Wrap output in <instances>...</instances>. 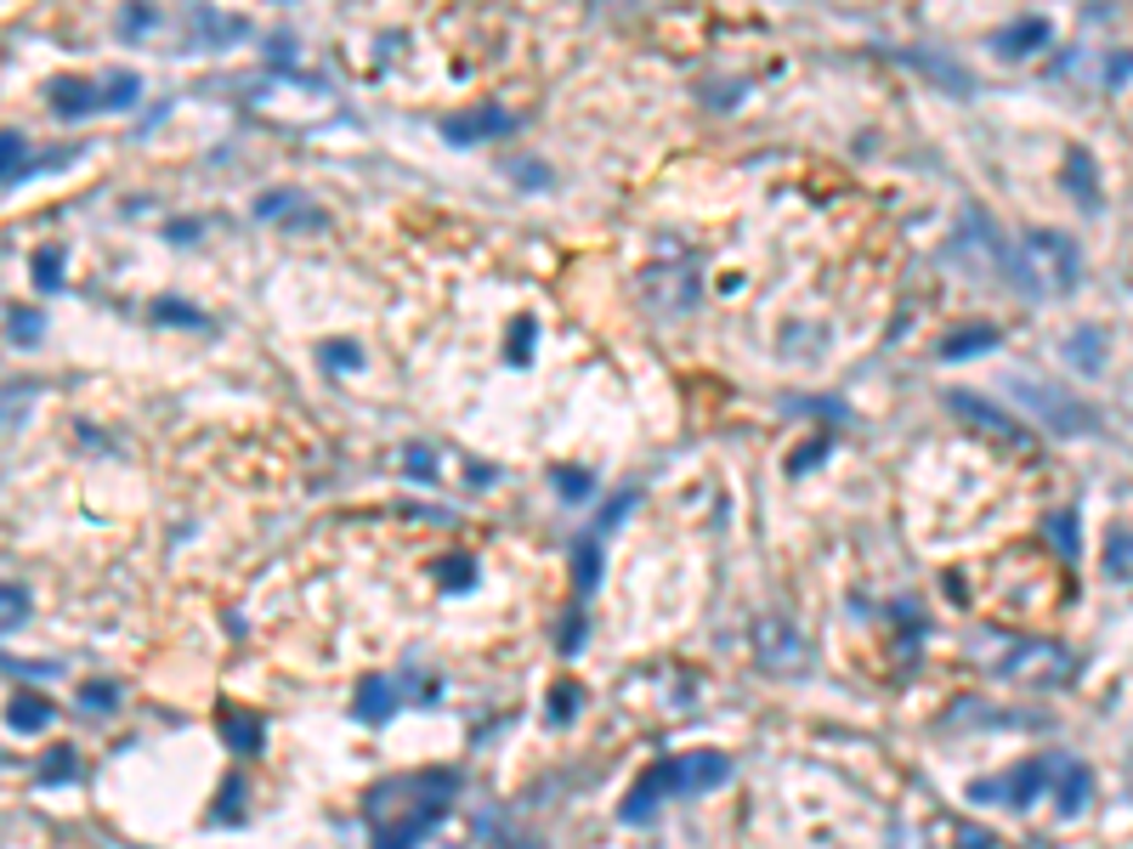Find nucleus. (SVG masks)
Listing matches in <instances>:
<instances>
[{
  "mask_svg": "<svg viewBox=\"0 0 1133 849\" xmlns=\"http://www.w3.org/2000/svg\"><path fill=\"white\" fill-rule=\"evenodd\" d=\"M556 493L562 498H589V476L584 470H556Z\"/></svg>",
  "mask_w": 1133,
  "mask_h": 849,
  "instance_id": "nucleus-28",
  "label": "nucleus"
},
{
  "mask_svg": "<svg viewBox=\"0 0 1133 849\" xmlns=\"http://www.w3.org/2000/svg\"><path fill=\"white\" fill-rule=\"evenodd\" d=\"M323 363H329V369H358V363H363V352H358L352 340H347V345H323Z\"/></svg>",
  "mask_w": 1133,
  "mask_h": 849,
  "instance_id": "nucleus-27",
  "label": "nucleus"
},
{
  "mask_svg": "<svg viewBox=\"0 0 1133 849\" xmlns=\"http://www.w3.org/2000/svg\"><path fill=\"white\" fill-rule=\"evenodd\" d=\"M436 583H442V589H471V583H476V561H465V556H449V561L436 567Z\"/></svg>",
  "mask_w": 1133,
  "mask_h": 849,
  "instance_id": "nucleus-21",
  "label": "nucleus"
},
{
  "mask_svg": "<svg viewBox=\"0 0 1133 849\" xmlns=\"http://www.w3.org/2000/svg\"><path fill=\"white\" fill-rule=\"evenodd\" d=\"M7 329H12V340H18V345H34V340H40V329H45V318H40V312L12 307V312H7Z\"/></svg>",
  "mask_w": 1133,
  "mask_h": 849,
  "instance_id": "nucleus-22",
  "label": "nucleus"
},
{
  "mask_svg": "<svg viewBox=\"0 0 1133 849\" xmlns=\"http://www.w3.org/2000/svg\"><path fill=\"white\" fill-rule=\"evenodd\" d=\"M391 708H398V680H380V674H374V680H363V696L352 703V714H358V719H369V725H380Z\"/></svg>",
  "mask_w": 1133,
  "mask_h": 849,
  "instance_id": "nucleus-12",
  "label": "nucleus"
},
{
  "mask_svg": "<svg viewBox=\"0 0 1133 849\" xmlns=\"http://www.w3.org/2000/svg\"><path fill=\"white\" fill-rule=\"evenodd\" d=\"M947 403H952V414H964V420H975L980 431H992V436H1003L1009 447H1031V436H1026V431H1020V425H1014L1009 414H998V408L987 403V396H969V391H952Z\"/></svg>",
  "mask_w": 1133,
  "mask_h": 849,
  "instance_id": "nucleus-8",
  "label": "nucleus"
},
{
  "mask_svg": "<svg viewBox=\"0 0 1133 849\" xmlns=\"http://www.w3.org/2000/svg\"><path fill=\"white\" fill-rule=\"evenodd\" d=\"M731 781V759L703 747V754H680V759H658L652 770H640V781L624 793L618 816L624 821H647L663 798H680V793H709V787H725Z\"/></svg>",
  "mask_w": 1133,
  "mask_h": 849,
  "instance_id": "nucleus-2",
  "label": "nucleus"
},
{
  "mask_svg": "<svg viewBox=\"0 0 1133 849\" xmlns=\"http://www.w3.org/2000/svg\"><path fill=\"white\" fill-rule=\"evenodd\" d=\"M222 725H227V747H233V754H261V719L256 714L222 708Z\"/></svg>",
  "mask_w": 1133,
  "mask_h": 849,
  "instance_id": "nucleus-15",
  "label": "nucleus"
},
{
  "mask_svg": "<svg viewBox=\"0 0 1133 849\" xmlns=\"http://www.w3.org/2000/svg\"><path fill=\"white\" fill-rule=\"evenodd\" d=\"M80 770V759L69 754V747H52V754H45V765H40V787H58V781H69Z\"/></svg>",
  "mask_w": 1133,
  "mask_h": 849,
  "instance_id": "nucleus-20",
  "label": "nucleus"
},
{
  "mask_svg": "<svg viewBox=\"0 0 1133 849\" xmlns=\"http://www.w3.org/2000/svg\"><path fill=\"white\" fill-rule=\"evenodd\" d=\"M596 7H607V0H596Z\"/></svg>",
  "mask_w": 1133,
  "mask_h": 849,
  "instance_id": "nucleus-35",
  "label": "nucleus"
},
{
  "mask_svg": "<svg viewBox=\"0 0 1133 849\" xmlns=\"http://www.w3.org/2000/svg\"><path fill=\"white\" fill-rule=\"evenodd\" d=\"M1020 403L1038 414L1043 425H1054V431H1094V408H1082L1077 396H1065V391H1049V385H1020Z\"/></svg>",
  "mask_w": 1133,
  "mask_h": 849,
  "instance_id": "nucleus-5",
  "label": "nucleus"
},
{
  "mask_svg": "<svg viewBox=\"0 0 1133 849\" xmlns=\"http://www.w3.org/2000/svg\"><path fill=\"white\" fill-rule=\"evenodd\" d=\"M1038 45H1049V23L1043 18H1026V23H1009V29L992 34L998 58H1026V52H1038Z\"/></svg>",
  "mask_w": 1133,
  "mask_h": 849,
  "instance_id": "nucleus-10",
  "label": "nucleus"
},
{
  "mask_svg": "<svg viewBox=\"0 0 1133 849\" xmlns=\"http://www.w3.org/2000/svg\"><path fill=\"white\" fill-rule=\"evenodd\" d=\"M0 147H7V187H18V182L29 176V159H23V136H18V131H7V136H0Z\"/></svg>",
  "mask_w": 1133,
  "mask_h": 849,
  "instance_id": "nucleus-23",
  "label": "nucleus"
},
{
  "mask_svg": "<svg viewBox=\"0 0 1133 849\" xmlns=\"http://www.w3.org/2000/svg\"><path fill=\"white\" fill-rule=\"evenodd\" d=\"M409 476H420V482H431V476H436V459L425 454V447H420V442L409 447Z\"/></svg>",
  "mask_w": 1133,
  "mask_h": 849,
  "instance_id": "nucleus-32",
  "label": "nucleus"
},
{
  "mask_svg": "<svg viewBox=\"0 0 1133 849\" xmlns=\"http://www.w3.org/2000/svg\"><path fill=\"white\" fill-rule=\"evenodd\" d=\"M454 770H425L409 781H380L369 793V821H374V849H420V838L449 816L454 805Z\"/></svg>",
  "mask_w": 1133,
  "mask_h": 849,
  "instance_id": "nucleus-1",
  "label": "nucleus"
},
{
  "mask_svg": "<svg viewBox=\"0 0 1133 849\" xmlns=\"http://www.w3.org/2000/svg\"><path fill=\"white\" fill-rule=\"evenodd\" d=\"M573 561H578V567H573V578H578V589L589 594V589H596V583H601V549H596V538H584V543H578V556H573Z\"/></svg>",
  "mask_w": 1133,
  "mask_h": 849,
  "instance_id": "nucleus-19",
  "label": "nucleus"
},
{
  "mask_svg": "<svg viewBox=\"0 0 1133 849\" xmlns=\"http://www.w3.org/2000/svg\"><path fill=\"white\" fill-rule=\"evenodd\" d=\"M998 345V329L992 323H975V329H958L952 340H941V358L958 363V358H975V352H992Z\"/></svg>",
  "mask_w": 1133,
  "mask_h": 849,
  "instance_id": "nucleus-14",
  "label": "nucleus"
},
{
  "mask_svg": "<svg viewBox=\"0 0 1133 849\" xmlns=\"http://www.w3.org/2000/svg\"><path fill=\"white\" fill-rule=\"evenodd\" d=\"M1049 538H1054V543L1065 549V561H1071V556H1077V516H1071V510L1049 516Z\"/></svg>",
  "mask_w": 1133,
  "mask_h": 849,
  "instance_id": "nucleus-25",
  "label": "nucleus"
},
{
  "mask_svg": "<svg viewBox=\"0 0 1133 849\" xmlns=\"http://www.w3.org/2000/svg\"><path fill=\"white\" fill-rule=\"evenodd\" d=\"M34 283L52 294V289H63V244H45V249H34Z\"/></svg>",
  "mask_w": 1133,
  "mask_h": 849,
  "instance_id": "nucleus-18",
  "label": "nucleus"
},
{
  "mask_svg": "<svg viewBox=\"0 0 1133 849\" xmlns=\"http://www.w3.org/2000/svg\"><path fill=\"white\" fill-rule=\"evenodd\" d=\"M114 703H120V691H114V685H103V680H91V685H85V708H114Z\"/></svg>",
  "mask_w": 1133,
  "mask_h": 849,
  "instance_id": "nucleus-30",
  "label": "nucleus"
},
{
  "mask_svg": "<svg viewBox=\"0 0 1133 849\" xmlns=\"http://www.w3.org/2000/svg\"><path fill=\"white\" fill-rule=\"evenodd\" d=\"M154 318H159V323H187V329H205V312H199V307H187V301H159V307H154Z\"/></svg>",
  "mask_w": 1133,
  "mask_h": 849,
  "instance_id": "nucleus-24",
  "label": "nucleus"
},
{
  "mask_svg": "<svg viewBox=\"0 0 1133 849\" xmlns=\"http://www.w3.org/2000/svg\"><path fill=\"white\" fill-rule=\"evenodd\" d=\"M1003 674L1020 685H1060L1071 674V658L1060 645H1014V658H1003Z\"/></svg>",
  "mask_w": 1133,
  "mask_h": 849,
  "instance_id": "nucleus-6",
  "label": "nucleus"
},
{
  "mask_svg": "<svg viewBox=\"0 0 1133 849\" xmlns=\"http://www.w3.org/2000/svg\"><path fill=\"white\" fill-rule=\"evenodd\" d=\"M1105 572L1111 578H1133V527H1111L1105 532Z\"/></svg>",
  "mask_w": 1133,
  "mask_h": 849,
  "instance_id": "nucleus-16",
  "label": "nucleus"
},
{
  "mask_svg": "<svg viewBox=\"0 0 1133 849\" xmlns=\"http://www.w3.org/2000/svg\"><path fill=\"white\" fill-rule=\"evenodd\" d=\"M7 719H12V731H45V725H52V703H40V696H29V691H23L18 703H12V714H7Z\"/></svg>",
  "mask_w": 1133,
  "mask_h": 849,
  "instance_id": "nucleus-17",
  "label": "nucleus"
},
{
  "mask_svg": "<svg viewBox=\"0 0 1133 849\" xmlns=\"http://www.w3.org/2000/svg\"><path fill=\"white\" fill-rule=\"evenodd\" d=\"M511 131H516L511 108H471V114H449V120H442V136H449L454 147L494 142V136H511Z\"/></svg>",
  "mask_w": 1133,
  "mask_h": 849,
  "instance_id": "nucleus-7",
  "label": "nucleus"
},
{
  "mask_svg": "<svg viewBox=\"0 0 1133 849\" xmlns=\"http://www.w3.org/2000/svg\"><path fill=\"white\" fill-rule=\"evenodd\" d=\"M754 645H760V663L765 669H800V634L787 629V623H776V618H760L754 623Z\"/></svg>",
  "mask_w": 1133,
  "mask_h": 849,
  "instance_id": "nucleus-9",
  "label": "nucleus"
},
{
  "mask_svg": "<svg viewBox=\"0 0 1133 849\" xmlns=\"http://www.w3.org/2000/svg\"><path fill=\"white\" fill-rule=\"evenodd\" d=\"M550 696H556V703H550V725H562V719L578 714V685H556Z\"/></svg>",
  "mask_w": 1133,
  "mask_h": 849,
  "instance_id": "nucleus-26",
  "label": "nucleus"
},
{
  "mask_svg": "<svg viewBox=\"0 0 1133 849\" xmlns=\"http://www.w3.org/2000/svg\"><path fill=\"white\" fill-rule=\"evenodd\" d=\"M238 787H244V781H227V793H222V805H216V816H222V821H233V816H238Z\"/></svg>",
  "mask_w": 1133,
  "mask_h": 849,
  "instance_id": "nucleus-33",
  "label": "nucleus"
},
{
  "mask_svg": "<svg viewBox=\"0 0 1133 849\" xmlns=\"http://www.w3.org/2000/svg\"><path fill=\"white\" fill-rule=\"evenodd\" d=\"M23 618H29V594L18 583H7V629H18Z\"/></svg>",
  "mask_w": 1133,
  "mask_h": 849,
  "instance_id": "nucleus-29",
  "label": "nucleus"
},
{
  "mask_svg": "<svg viewBox=\"0 0 1133 849\" xmlns=\"http://www.w3.org/2000/svg\"><path fill=\"white\" fill-rule=\"evenodd\" d=\"M958 849H998V843H992L987 832H964V838H958Z\"/></svg>",
  "mask_w": 1133,
  "mask_h": 849,
  "instance_id": "nucleus-34",
  "label": "nucleus"
},
{
  "mask_svg": "<svg viewBox=\"0 0 1133 849\" xmlns=\"http://www.w3.org/2000/svg\"><path fill=\"white\" fill-rule=\"evenodd\" d=\"M1054 798H1060V816H1082V810H1089V770H1082L1077 759L1060 765V787H1054Z\"/></svg>",
  "mask_w": 1133,
  "mask_h": 849,
  "instance_id": "nucleus-13",
  "label": "nucleus"
},
{
  "mask_svg": "<svg viewBox=\"0 0 1133 849\" xmlns=\"http://www.w3.org/2000/svg\"><path fill=\"white\" fill-rule=\"evenodd\" d=\"M1065 187L1077 193V205H1082V210H1094V205H1100V182H1094L1089 147H1071V154H1065Z\"/></svg>",
  "mask_w": 1133,
  "mask_h": 849,
  "instance_id": "nucleus-11",
  "label": "nucleus"
},
{
  "mask_svg": "<svg viewBox=\"0 0 1133 849\" xmlns=\"http://www.w3.org/2000/svg\"><path fill=\"white\" fill-rule=\"evenodd\" d=\"M1077 272H1082V261H1077L1071 238H1060V232H1031L1014 249V278L1031 294H1065L1077 283Z\"/></svg>",
  "mask_w": 1133,
  "mask_h": 849,
  "instance_id": "nucleus-3",
  "label": "nucleus"
},
{
  "mask_svg": "<svg viewBox=\"0 0 1133 849\" xmlns=\"http://www.w3.org/2000/svg\"><path fill=\"white\" fill-rule=\"evenodd\" d=\"M533 358V318L516 323V340H511V363H527Z\"/></svg>",
  "mask_w": 1133,
  "mask_h": 849,
  "instance_id": "nucleus-31",
  "label": "nucleus"
},
{
  "mask_svg": "<svg viewBox=\"0 0 1133 849\" xmlns=\"http://www.w3.org/2000/svg\"><path fill=\"white\" fill-rule=\"evenodd\" d=\"M142 80L136 74H109V80H52V108L63 120L109 114V108H136Z\"/></svg>",
  "mask_w": 1133,
  "mask_h": 849,
  "instance_id": "nucleus-4",
  "label": "nucleus"
}]
</instances>
